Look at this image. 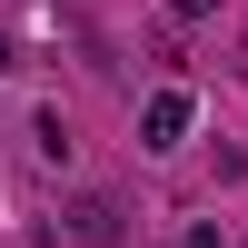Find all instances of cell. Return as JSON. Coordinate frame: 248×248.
I'll return each mask as SVG.
<instances>
[{"label":"cell","mask_w":248,"mask_h":248,"mask_svg":"<svg viewBox=\"0 0 248 248\" xmlns=\"http://www.w3.org/2000/svg\"><path fill=\"white\" fill-rule=\"evenodd\" d=\"M179 139H189V90H159L139 109V149H179Z\"/></svg>","instance_id":"obj_2"},{"label":"cell","mask_w":248,"mask_h":248,"mask_svg":"<svg viewBox=\"0 0 248 248\" xmlns=\"http://www.w3.org/2000/svg\"><path fill=\"white\" fill-rule=\"evenodd\" d=\"M60 238H79V248H119V238H129V209H119L109 189H79L70 209H60Z\"/></svg>","instance_id":"obj_1"},{"label":"cell","mask_w":248,"mask_h":248,"mask_svg":"<svg viewBox=\"0 0 248 248\" xmlns=\"http://www.w3.org/2000/svg\"><path fill=\"white\" fill-rule=\"evenodd\" d=\"M179 248H229V238H218V229H209V218H199V229H189V238H179Z\"/></svg>","instance_id":"obj_4"},{"label":"cell","mask_w":248,"mask_h":248,"mask_svg":"<svg viewBox=\"0 0 248 248\" xmlns=\"http://www.w3.org/2000/svg\"><path fill=\"white\" fill-rule=\"evenodd\" d=\"M169 10H179V20H209V10H218V0H169Z\"/></svg>","instance_id":"obj_5"},{"label":"cell","mask_w":248,"mask_h":248,"mask_svg":"<svg viewBox=\"0 0 248 248\" xmlns=\"http://www.w3.org/2000/svg\"><path fill=\"white\" fill-rule=\"evenodd\" d=\"M0 70H10V40H0Z\"/></svg>","instance_id":"obj_6"},{"label":"cell","mask_w":248,"mask_h":248,"mask_svg":"<svg viewBox=\"0 0 248 248\" xmlns=\"http://www.w3.org/2000/svg\"><path fill=\"white\" fill-rule=\"evenodd\" d=\"M30 139H40V159H50V169L70 159V119H60V109H40V119H30Z\"/></svg>","instance_id":"obj_3"}]
</instances>
